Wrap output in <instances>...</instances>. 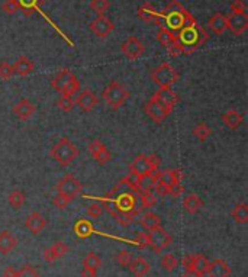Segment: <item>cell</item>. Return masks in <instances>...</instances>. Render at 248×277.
I'll return each instance as SVG.
<instances>
[{
  "label": "cell",
  "mask_w": 248,
  "mask_h": 277,
  "mask_svg": "<svg viewBox=\"0 0 248 277\" xmlns=\"http://www.w3.org/2000/svg\"><path fill=\"white\" fill-rule=\"evenodd\" d=\"M161 18H165V22L163 26L170 29V31H177V29H183L186 26L195 25V19L192 18V15L176 0H173L164 10V15H161Z\"/></svg>",
  "instance_id": "1"
},
{
  "label": "cell",
  "mask_w": 248,
  "mask_h": 277,
  "mask_svg": "<svg viewBox=\"0 0 248 277\" xmlns=\"http://www.w3.org/2000/svg\"><path fill=\"white\" fill-rule=\"evenodd\" d=\"M51 86L61 94V96H74L76 93H79L80 90V81L77 78V75L71 71V70H61L58 71L53 80H51Z\"/></svg>",
  "instance_id": "2"
},
{
  "label": "cell",
  "mask_w": 248,
  "mask_h": 277,
  "mask_svg": "<svg viewBox=\"0 0 248 277\" xmlns=\"http://www.w3.org/2000/svg\"><path fill=\"white\" fill-rule=\"evenodd\" d=\"M80 151L69 138H61L50 151V155L61 166H69L79 157Z\"/></svg>",
  "instance_id": "3"
},
{
  "label": "cell",
  "mask_w": 248,
  "mask_h": 277,
  "mask_svg": "<svg viewBox=\"0 0 248 277\" xmlns=\"http://www.w3.org/2000/svg\"><path fill=\"white\" fill-rule=\"evenodd\" d=\"M128 97H129L128 89L125 87V84H122L118 80L110 81L105 87V90H103V99H105L106 105L110 109H119V108H122L126 103Z\"/></svg>",
  "instance_id": "4"
},
{
  "label": "cell",
  "mask_w": 248,
  "mask_h": 277,
  "mask_svg": "<svg viewBox=\"0 0 248 277\" xmlns=\"http://www.w3.org/2000/svg\"><path fill=\"white\" fill-rule=\"evenodd\" d=\"M151 80L157 86H160V87H171L178 80V73H177V70L174 69L171 64L161 63L159 67H156V69L153 70Z\"/></svg>",
  "instance_id": "5"
},
{
  "label": "cell",
  "mask_w": 248,
  "mask_h": 277,
  "mask_svg": "<svg viewBox=\"0 0 248 277\" xmlns=\"http://www.w3.org/2000/svg\"><path fill=\"white\" fill-rule=\"evenodd\" d=\"M82 182H80L77 177L71 176V174H67L66 177H63V179L58 182V185H57L58 195L66 196V198H69V199H71V201H73L76 196H79V195L82 193Z\"/></svg>",
  "instance_id": "6"
},
{
  "label": "cell",
  "mask_w": 248,
  "mask_h": 277,
  "mask_svg": "<svg viewBox=\"0 0 248 277\" xmlns=\"http://www.w3.org/2000/svg\"><path fill=\"white\" fill-rule=\"evenodd\" d=\"M147 235H148V244H150L148 247H151L153 251L157 253V254L163 253V250H165L173 241L171 235L165 231L163 226L156 228L153 231H148Z\"/></svg>",
  "instance_id": "7"
},
{
  "label": "cell",
  "mask_w": 248,
  "mask_h": 277,
  "mask_svg": "<svg viewBox=\"0 0 248 277\" xmlns=\"http://www.w3.org/2000/svg\"><path fill=\"white\" fill-rule=\"evenodd\" d=\"M144 111H145V113H147L156 124L164 122L165 119L171 115V112H173V109L167 108L163 103H160L159 100H156V99H153V97L145 103Z\"/></svg>",
  "instance_id": "8"
},
{
  "label": "cell",
  "mask_w": 248,
  "mask_h": 277,
  "mask_svg": "<svg viewBox=\"0 0 248 277\" xmlns=\"http://www.w3.org/2000/svg\"><path fill=\"white\" fill-rule=\"evenodd\" d=\"M115 29V23L110 18H107L106 15H99L94 20H91L90 23V31L93 32V35H96L97 38H106L109 37Z\"/></svg>",
  "instance_id": "9"
},
{
  "label": "cell",
  "mask_w": 248,
  "mask_h": 277,
  "mask_svg": "<svg viewBox=\"0 0 248 277\" xmlns=\"http://www.w3.org/2000/svg\"><path fill=\"white\" fill-rule=\"evenodd\" d=\"M227 29H230L234 35H243L248 29L247 13H237L231 12L227 16Z\"/></svg>",
  "instance_id": "10"
},
{
  "label": "cell",
  "mask_w": 248,
  "mask_h": 277,
  "mask_svg": "<svg viewBox=\"0 0 248 277\" xmlns=\"http://www.w3.org/2000/svg\"><path fill=\"white\" fill-rule=\"evenodd\" d=\"M122 53L129 58V60H138L140 57L144 55L145 53V45L138 37H129L124 44H122Z\"/></svg>",
  "instance_id": "11"
},
{
  "label": "cell",
  "mask_w": 248,
  "mask_h": 277,
  "mask_svg": "<svg viewBox=\"0 0 248 277\" xmlns=\"http://www.w3.org/2000/svg\"><path fill=\"white\" fill-rule=\"evenodd\" d=\"M89 152L91 154L93 160L99 164H106L112 160V154L107 149V147L100 139H93L89 144Z\"/></svg>",
  "instance_id": "12"
},
{
  "label": "cell",
  "mask_w": 248,
  "mask_h": 277,
  "mask_svg": "<svg viewBox=\"0 0 248 277\" xmlns=\"http://www.w3.org/2000/svg\"><path fill=\"white\" fill-rule=\"evenodd\" d=\"M12 112H13V115H15L18 119H20V121H28V119H31V118L35 115L36 106H35L31 100H28V99H20V100L13 106Z\"/></svg>",
  "instance_id": "13"
},
{
  "label": "cell",
  "mask_w": 248,
  "mask_h": 277,
  "mask_svg": "<svg viewBox=\"0 0 248 277\" xmlns=\"http://www.w3.org/2000/svg\"><path fill=\"white\" fill-rule=\"evenodd\" d=\"M69 250H70V248H69V245H67L66 242L58 241V242H55L54 245L48 247V248L44 251L42 257H44V260H45V261L53 263V261H55V260L63 259L64 256H67Z\"/></svg>",
  "instance_id": "14"
},
{
  "label": "cell",
  "mask_w": 248,
  "mask_h": 277,
  "mask_svg": "<svg viewBox=\"0 0 248 277\" xmlns=\"http://www.w3.org/2000/svg\"><path fill=\"white\" fill-rule=\"evenodd\" d=\"M97 96L91 89H84L82 93L79 94L76 105H79V108L82 109L83 112H90L96 108L97 105Z\"/></svg>",
  "instance_id": "15"
},
{
  "label": "cell",
  "mask_w": 248,
  "mask_h": 277,
  "mask_svg": "<svg viewBox=\"0 0 248 277\" xmlns=\"http://www.w3.org/2000/svg\"><path fill=\"white\" fill-rule=\"evenodd\" d=\"M138 15L142 20L148 22V23H157L160 26H163V18L161 15L154 9V6L151 3H144L142 6H140L138 9Z\"/></svg>",
  "instance_id": "16"
},
{
  "label": "cell",
  "mask_w": 248,
  "mask_h": 277,
  "mask_svg": "<svg viewBox=\"0 0 248 277\" xmlns=\"http://www.w3.org/2000/svg\"><path fill=\"white\" fill-rule=\"evenodd\" d=\"M153 99L159 100L160 103H163L164 106L170 108V109H174L176 103L178 102V96L171 90V87H160L154 93Z\"/></svg>",
  "instance_id": "17"
},
{
  "label": "cell",
  "mask_w": 248,
  "mask_h": 277,
  "mask_svg": "<svg viewBox=\"0 0 248 277\" xmlns=\"http://www.w3.org/2000/svg\"><path fill=\"white\" fill-rule=\"evenodd\" d=\"M206 275L209 277H230L231 276V267L224 260L216 259L213 261H209Z\"/></svg>",
  "instance_id": "18"
},
{
  "label": "cell",
  "mask_w": 248,
  "mask_h": 277,
  "mask_svg": "<svg viewBox=\"0 0 248 277\" xmlns=\"http://www.w3.org/2000/svg\"><path fill=\"white\" fill-rule=\"evenodd\" d=\"M25 226H26L34 235H36V234H39V232H42V231L45 229V226H47V219H45L41 213L34 212V213H31V215L26 218Z\"/></svg>",
  "instance_id": "19"
},
{
  "label": "cell",
  "mask_w": 248,
  "mask_h": 277,
  "mask_svg": "<svg viewBox=\"0 0 248 277\" xmlns=\"http://www.w3.org/2000/svg\"><path fill=\"white\" fill-rule=\"evenodd\" d=\"M107 210L118 221V223H121L124 226L131 225L135 221V218L138 216V213H140V209L137 208L132 209V210H115V209H107Z\"/></svg>",
  "instance_id": "20"
},
{
  "label": "cell",
  "mask_w": 248,
  "mask_h": 277,
  "mask_svg": "<svg viewBox=\"0 0 248 277\" xmlns=\"http://www.w3.org/2000/svg\"><path fill=\"white\" fill-rule=\"evenodd\" d=\"M208 25H209V29H211L213 34L222 35V34H225V31H227V16H224L221 12L213 13V15L209 18Z\"/></svg>",
  "instance_id": "21"
},
{
  "label": "cell",
  "mask_w": 248,
  "mask_h": 277,
  "mask_svg": "<svg viewBox=\"0 0 248 277\" xmlns=\"http://www.w3.org/2000/svg\"><path fill=\"white\" fill-rule=\"evenodd\" d=\"M222 122H224L230 129L235 131V129H238V128L243 125L244 116H243L238 111L231 109V111H228V112H225V113L222 115Z\"/></svg>",
  "instance_id": "22"
},
{
  "label": "cell",
  "mask_w": 248,
  "mask_h": 277,
  "mask_svg": "<svg viewBox=\"0 0 248 277\" xmlns=\"http://www.w3.org/2000/svg\"><path fill=\"white\" fill-rule=\"evenodd\" d=\"M12 67H13L15 74L25 77V75H29V74L35 70V64H34V61H32L31 58L22 55V57H19V58L15 61V64H13Z\"/></svg>",
  "instance_id": "23"
},
{
  "label": "cell",
  "mask_w": 248,
  "mask_h": 277,
  "mask_svg": "<svg viewBox=\"0 0 248 277\" xmlns=\"http://www.w3.org/2000/svg\"><path fill=\"white\" fill-rule=\"evenodd\" d=\"M129 270H131V273L135 277H144L150 273L151 266H150V263L145 259L138 257V259L132 260V263L129 264Z\"/></svg>",
  "instance_id": "24"
},
{
  "label": "cell",
  "mask_w": 248,
  "mask_h": 277,
  "mask_svg": "<svg viewBox=\"0 0 248 277\" xmlns=\"http://www.w3.org/2000/svg\"><path fill=\"white\" fill-rule=\"evenodd\" d=\"M131 171L135 173V174L140 176V177L153 173L151 168H150V164H148V161H147V155H142V154H141V155L135 157V160H134L132 164H131Z\"/></svg>",
  "instance_id": "25"
},
{
  "label": "cell",
  "mask_w": 248,
  "mask_h": 277,
  "mask_svg": "<svg viewBox=\"0 0 248 277\" xmlns=\"http://www.w3.org/2000/svg\"><path fill=\"white\" fill-rule=\"evenodd\" d=\"M202 206H203V201H202V198L197 196L196 193H192V195L186 196L184 201H183V208H184V210H186L187 213H190V215L197 213V212L202 209Z\"/></svg>",
  "instance_id": "26"
},
{
  "label": "cell",
  "mask_w": 248,
  "mask_h": 277,
  "mask_svg": "<svg viewBox=\"0 0 248 277\" xmlns=\"http://www.w3.org/2000/svg\"><path fill=\"white\" fill-rule=\"evenodd\" d=\"M16 245H18V240L9 231L0 232V254L3 256L9 254Z\"/></svg>",
  "instance_id": "27"
},
{
  "label": "cell",
  "mask_w": 248,
  "mask_h": 277,
  "mask_svg": "<svg viewBox=\"0 0 248 277\" xmlns=\"http://www.w3.org/2000/svg\"><path fill=\"white\" fill-rule=\"evenodd\" d=\"M135 196L131 195V193H125L122 196H119L113 206H109V209H115V210H132L135 209Z\"/></svg>",
  "instance_id": "28"
},
{
  "label": "cell",
  "mask_w": 248,
  "mask_h": 277,
  "mask_svg": "<svg viewBox=\"0 0 248 277\" xmlns=\"http://www.w3.org/2000/svg\"><path fill=\"white\" fill-rule=\"evenodd\" d=\"M141 225L147 229V231H153L156 228L161 226V218L154 213V212H147L142 218H141Z\"/></svg>",
  "instance_id": "29"
},
{
  "label": "cell",
  "mask_w": 248,
  "mask_h": 277,
  "mask_svg": "<svg viewBox=\"0 0 248 277\" xmlns=\"http://www.w3.org/2000/svg\"><path fill=\"white\" fill-rule=\"evenodd\" d=\"M209 267V260L202 254H193V272L199 276H205Z\"/></svg>",
  "instance_id": "30"
},
{
  "label": "cell",
  "mask_w": 248,
  "mask_h": 277,
  "mask_svg": "<svg viewBox=\"0 0 248 277\" xmlns=\"http://www.w3.org/2000/svg\"><path fill=\"white\" fill-rule=\"evenodd\" d=\"M231 216L235 222L238 223H247L248 222V205L246 203H238L235 205L232 212H231Z\"/></svg>",
  "instance_id": "31"
},
{
  "label": "cell",
  "mask_w": 248,
  "mask_h": 277,
  "mask_svg": "<svg viewBox=\"0 0 248 277\" xmlns=\"http://www.w3.org/2000/svg\"><path fill=\"white\" fill-rule=\"evenodd\" d=\"M7 201H9V205L13 209H20L26 201V196L22 190H13L9 193Z\"/></svg>",
  "instance_id": "32"
},
{
  "label": "cell",
  "mask_w": 248,
  "mask_h": 277,
  "mask_svg": "<svg viewBox=\"0 0 248 277\" xmlns=\"http://www.w3.org/2000/svg\"><path fill=\"white\" fill-rule=\"evenodd\" d=\"M83 267H87V269H91V270L97 272V269L102 267V259L96 253H89L83 259Z\"/></svg>",
  "instance_id": "33"
},
{
  "label": "cell",
  "mask_w": 248,
  "mask_h": 277,
  "mask_svg": "<svg viewBox=\"0 0 248 277\" xmlns=\"http://www.w3.org/2000/svg\"><path fill=\"white\" fill-rule=\"evenodd\" d=\"M74 232H76L80 238H86V237L91 235L93 226H91L90 222H87V221H84V219H80V221L76 223V226H74Z\"/></svg>",
  "instance_id": "34"
},
{
  "label": "cell",
  "mask_w": 248,
  "mask_h": 277,
  "mask_svg": "<svg viewBox=\"0 0 248 277\" xmlns=\"http://www.w3.org/2000/svg\"><path fill=\"white\" fill-rule=\"evenodd\" d=\"M109 7H110V1H109V0H91V1H90V9H91L97 16H99V15H105Z\"/></svg>",
  "instance_id": "35"
},
{
  "label": "cell",
  "mask_w": 248,
  "mask_h": 277,
  "mask_svg": "<svg viewBox=\"0 0 248 277\" xmlns=\"http://www.w3.org/2000/svg\"><path fill=\"white\" fill-rule=\"evenodd\" d=\"M18 1H19L20 9H22L26 15H31L35 7H38V6H41V4L45 3V0H18Z\"/></svg>",
  "instance_id": "36"
},
{
  "label": "cell",
  "mask_w": 248,
  "mask_h": 277,
  "mask_svg": "<svg viewBox=\"0 0 248 277\" xmlns=\"http://www.w3.org/2000/svg\"><path fill=\"white\" fill-rule=\"evenodd\" d=\"M193 134L199 141H206L211 137V128L208 124H197L193 129Z\"/></svg>",
  "instance_id": "37"
},
{
  "label": "cell",
  "mask_w": 248,
  "mask_h": 277,
  "mask_svg": "<svg viewBox=\"0 0 248 277\" xmlns=\"http://www.w3.org/2000/svg\"><path fill=\"white\" fill-rule=\"evenodd\" d=\"M161 266L167 273H173L177 267V259L173 254H165L161 259Z\"/></svg>",
  "instance_id": "38"
},
{
  "label": "cell",
  "mask_w": 248,
  "mask_h": 277,
  "mask_svg": "<svg viewBox=\"0 0 248 277\" xmlns=\"http://www.w3.org/2000/svg\"><path fill=\"white\" fill-rule=\"evenodd\" d=\"M140 199H141V203L144 208H153L157 203V198L153 192H141Z\"/></svg>",
  "instance_id": "39"
},
{
  "label": "cell",
  "mask_w": 248,
  "mask_h": 277,
  "mask_svg": "<svg viewBox=\"0 0 248 277\" xmlns=\"http://www.w3.org/2000/svg\"><path fill=\"white\" fill-rule=\"evenodd\" d=\"M57 105H58L60 111H63V112H70V111L74 108L76 102H74V99H73L71 96H61V97L58 99Z\"/></svg>",
  "instance_id": "40"
},
{
  "label": "cell",
  "mask_w": 248,
  "mask_h": 277,
  "mask_svg": "<svg viewBox=\"0 0 248 277\" xmlns=\"http://www.w3.org/2000/svg\"><path fill=\"white\" fill-rule=\"evenodd\" d=\"M116 263L121 267H129V264L132 263V254L126 250H122L116 254Z\"/></svg>",
  "instance_id": "41"
},
{
  "label": "cell",
  "mask_w": 248,
  "mask_h": 277,
  "mask_svg": "<svg viewBox=\"0 0 248 277\" xmlns=\"http://www.w3.org/2000/svg\"><path fill=\"white\" fill-rule=\"evenodd\" d=\"M18 277H42L41 273L34 266H23L20 270H18Z\"/></svg>",
  "instance_id": "42"
},
{
  "label": "cell",
  "mask_w": 248,
  "mask_h": 277,
  "mask_svg": "<svg viewBox=\"0 0 248 277\" xmlns=\"http://www.w3.org/2000/svg\"><path fill=\"white\" fill-rule=\"evenodd\" d=\"M1 9H3L4 13L13 15V13H16V12L20 9V6H19V1H18V0H6V1L1 4Z\"/></svg>",
  "instance_id": "43"
},
{
  "label": "cell",
  "mask_w": 248,
  "mask_h": 277,
  "mask_svg": "<svg viewBox=\"0 0 248 277\" xmlns=\"http://www.w3.org/2000/svg\"><path fill=\"white\" fill-rule=\"evenodd\" d=\"M13 75H15V71H13L12 64H9V63H6V61H1V63H0V78L7 80V78H10V77H13Z\"/></svg>",
  "instance_id": "44"
},
{
  "label": "cell",
  "mask_w": 248,
  "mask_h": 277,
  "mask_svg": "<svg viewBox=\"0 0 248 277\" xmlns=\"http://www.w3.org/2000/svg\"><path fill=\"white\" fill-rule=\"evenodd\" d=\"M103 205L100 203V202H93L90 206H89V209H87V213H89V216H91V218H99L102 213H103Z\"/></svg>",
  "instance_id": "45"
},
{
  "label": "cell",
  "mask_w": 248,
  "mask_h": 277,
  "mask_svg": "<svg viewBox=\"0 0 248 277\" xmlns=\"http://www.w3.org/2000/svg\"><path fill=\"white\" fill-rule=\"evenodd\" d=\"M53 203H54L55 208L66 209L71 203V199H69V198H66V196H61V195H57V198H54Z\"/></svg>",
  "instance_id": "46"
},
{
  "label": "cell",
  "mask_w": 248,
  "mask_h": 277,
  "mask_svg": "<svg viewBox=\"0 0 248 277\" xmlns=\"http://www.w3.org/2000/svg\"><path fill=\"white\" fill-rule=\"evenodd\" d=\"M147 161H148V164H150L151 171H157V170H159V167H160V164H161L160 157H159V155H156V154L147 155Z\"/></svg>",
  "instance_id": "47"
},
{
  "label": "cell",
  "mask_w": 248,
  "mask_h": 277,
  "mask_svg": "<svg viewBox=\"0 0 248 277\" xmlns=\"http://www.w3.org/2000/svg\"><path fill=\"white\" fill-rule=\"evenodd\" d=\"M231 10L237 12V13H247V4L244 3V0H232L231 3Z\"/></svg>",
  "instance_id": "48"
},
{
  "label": "cell",
  "mask_w": 248,
  "mask_h": 277,
  "mask_svg": "<svg viewBox=\"0 0 248 277\" xmlns=\"http://www.w3.org/2000/svg\"><path fill=\"white\" fill-rule=\"evenodd\" d=\"M181 193H183V186H181V183H173V185L168 186V195H170V196L178 198Z\"/></svg>",
  "instance_id": "49"
},
{
  "label": "cell",
  "mask_w": 248,
  "mask_h": 277,
  "mask_svg": "<svg viewBox=\"0 0 248 277\" xmlns=\"http://www.w3.org/2000/svg\"><path fill=\"white\" fill-rule=\"evenodd\" d=\"M135 244L141 248V250H145L150 244H148V235L147 234H144V232H141V234H138L137 235V238H135Z\"/></svg>",
  "instance_id": "50"
},
{
  "label": "cell",
  "mask_w": 248,
  "mask_h": 277,
  "mask_svg": "<svg viewBox=\"0 0 248 277\" xmlns=\"http://www.w3.org/2000/svg\"><path fill=\"white\" fill-rule=\"evenodd\" d=\"M183 267H184V273H190L193 272V254H187L183 261H181Z\"/></svg>",
  "instance_id": "51"
},
{
  "label": "cell",
  "mask_w": 248,
  "mask_h": 277,
  "mask_svg": "<svg viewBox=\"0 0 248 277\" xmlns=\"http://www.w3.org/2000/svg\"><path fill=\"white\" fill-rule=\"evenodd\" d=\"M154 189H156V193L160 195V196H167L168 195V187L165 185H163V183H160V182H156Z\"/></svg>",
  "instance_id": "52"
},
{
  "label": "cell",
  "mask_w": 248,
  "mask_h": 277,
  "mask_svg": "<svg viewBox=\"0 0 248 277\" xmlns=\"http://www.w3.org/2000/svg\"><path fill=\"white\" fill-rule=\"evenodd\" d=\"M3 277H18V270L13 266H7L3 270Z\"/></svg>",
  "instance_id": "53"
},
{
  "label": "cell",
  "mask_w": 248,
  "mask_h": 277,
  "mask_svg": "<svg viewBox=\"0 0 248 277\" xmlns=\"http://www.w3.org/2000/svg\"><path fill=\"white\" fill-rule=\"evenodd\" d=\"M96 270H91V269H87V267H83L82 270V277H96Z\"/></svg>",
  "instance_id": "54"
},
{
  "label": "cell",
  "mask_w": 248,
  "mask_h": 277,
  "mask_svg": "<svg viewBox=\"0 0 248 277\" xmlns=\"http://www.w3.org/2000/svg\"><path fill=\"white\" fill-rule=\"evenodd\" d=\"M183 277H203V276H199V275H196L195 272H190V273H184Z\"/></svg>",
  "instance_id": "55"
}]
</instances>
